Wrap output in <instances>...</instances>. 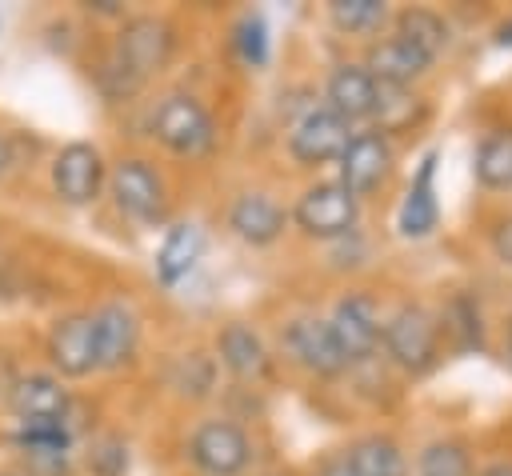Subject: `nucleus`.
<instances>
[{"label":"nucleus","mask_w":512,"mask_h":476,"mask_svg":"<svg viewBox=\"0 0 512 476\" xmlns=\"http://www.w3.org/2000/svg\"><path fill=\"white\" fill-rule=\"evenodd\" d=\"M352 476H408V464H404V452L392 436H360L348 452H344Z\"/></svg>","instance_id":"23"},{"label":"nucleus","mask_w":512,"mask_h":476,"mask_svg":"<svg viewBox=\"0 0 512 476\" xmlns=\"http://www.w3.org/2000/svg\"><path fill=\"white\" fill-rule=\"evenodd\" d=\"M396 168V152H392V140L380 136V132H352V140L344 144L340 160H336V180L356 196H372Z\"/></svg>","instance_id":"13"},{"label":"nucleus","mask_w":512,"mask_h":476,"mask_svg":"<svg viewBox=\"0 0 512 476\" xmlns=\"http://www.w3.org/2000/svg\"><path fill=\"white\" fill-rule=\"evenodd\" d=\"M324 320H328V328H332V340H336L344 364H360V360L376 356L384 320H380V308H376V300H372L368 292H348V296H340Z\"/></svg>","instance_id":"10"},{"label":"nucleus","mask_w":512,"mask_h":476,"mask_svg":"<svg viewBox=\"0 0 512 476\" xmlns=\"http://www.w3.org/2000/svg\"><path fill=\"white\" fill-rule=\"evenodd\" d=\"M0 476H24L20 468H0Z\"/></svg>","instance_id":"35"},{"label":"nucleus","mask_w":512,"mask_h":476,"mask_svg":"<svg viewBox=\"0 0 512 476\" xmlns=\"http://www.w3.org/2000/svg\"><path fill=\"white\" fill-rule=\"evenodd\" d=\"M12 172H16V144H12L8 132H0V184H4Z\"/></svg>","instance_id":"30"},{"label":"nucleus","mask_w":512,"mask_h":476,"mask_svg":"<svg viewBox=\"0 0 512 476\" xmlns=\"http://www.w3.org/2000/svg\"><path fill=\"white\" fill-rule=\"evenodd\" d=\"M360 220V200L340 184V180H316L308 184L296 204L288 208V224H296L308 240H344L356 232Z\"/></svg>","instance_id":"5"},{"label":"nucleus","mask_w":512,"mask_h":476,"mask_svg":"<svg viewBox=\"0 0 512 476\" xmlns=\"http://www.w3.org/2000/svg\"><path fill=\"white\" fill-rule=\"evenodd\" d=\"M352 140V124H344L336 112H328L324 104L304 108V116L288 128V156L300 168H320V164H336L344 144Z\"/></svg>","instance_id":"12"},{"label":"nucleus","mask_w":512,"mask_h":476,"mask_svg":"<svg viewBox=\"0 0 512 476\" xmlns=\"http://www.w3.org/2000/svg\"><path fill=\"white\" fill-rule=\"evenodd\" d=\"M88 464L96 468V476L104 472V464H112V468H108V476H124V472H128V448H124L116 436H104V440H96V444H92Z\"/></svg>","instance_id":"28"},{"label":"nucleus","mask_w":512,"mask_h":476,"mask_svg":"<svg viewBox=\"0 0 512 476\" xmlns=\"http://www.w3.org/2000/svg\"><path fill=\"white\" fill-rule=\"evenodd\" d=\"M228 232L248 248H268L288 232V208L272 192L248 188L228 204Z\"/></svg>","instance_id":"16"},{"label":"nucleus","mask_w":512,"mask_h":476,"mask_svg":"<svg viewBox=\"0 0 512 476\" xmlns=\"http://www.w3.org/2000/svg\"><path fill=\"white\" fill-rule=\"evenodd\" d=\"M188 464L200 476H240L252 464V440L248 432L228 416H208L188 432Z\"/></svg>","instance_id":"7"},{"label":"nucleus","mask_w":512,"mask_h":476,"mask_svg":"<svg viewBox=\"0 0 512 476\" xmlns=\"http://www.w3.org/2000/svg\"><path fill=\"white\" fill-rule=\"evenodd\" d=\"M440 332H444V324L424 304H400L384 320L380 344L396 368H404L408 376H424L440 360Z\"/></svg>","instance_id":"4"},{"label":"nucleus","mask_w":512,"mask_h":476,"mask_svg":"<svg viewBox=\"0 0 512 476\" xmlns=\"http://www.w3.org/2000/svg\"><path fill=\"white\" fill-rule=\"evenodd\" d=\"M436 160H440V152H424V160H420V168H416V176H412V184H408V192H404V200H400V212H396V232L404 236V240H424V236H432V228H436V220H440V204H436Z\"/></svg>","instance_id":"19"},{"label":"nucleus","mask_w":512,"mask_h":476,"mask_svg":"<svg viewBox=\"0 0 512 476\" xmlns=\"http://www.w3.org/2000/svg\"><path fill=\"white\" fill-rule=\"evenodd\" d=\"M508 360H512V320H508Z\"/></svg>","instance_id":"36"},{"label":"nucleus","mask_w":512,"mask_h":476,"mask_svg":"<svg viewBox=\"0 0 512 476\" xmlns=\"http://www.w3.org/2000/svg\"><path fill=\"white\" fill-rule=\"evenodd\" d=\"M496 44H504V48H512V16L496 24Z\"/></svg>","instance_id":"33"},{"label":"nucleus","mask_w":512,"mask_h":476,"mask_svg":"<svg viewBox=\"0 0 512 476\" xmlns=\"http://www.w3.org/2000/svg\"><path fill=\"white\" fill-rule=\"evenodd\" d=\"M176 52V24L160 12H136V16H124L120 28H116V40H112V60L136 76L140 84H148L156 72L168 68Z\"/></svg>","instance_id":"2"},{"label":"nucleus","mask_w":512,"mask_h":476,"mask_svg":"<svg viewBox=\"0 0 512 476\" xmlns=\"http://www.w3.org/2000/svg\"><path fill=\"white\" fill-rule=\"evenodd\" d=\"M472 176L488 192L512 188V128H492L472 148Z\"/></svg>","instance_id":"21"},{"label":"nucleus","mask_w":512,"mask_h":476,"mask_svg":"<svg viewBox=\"0 0 512 476\" xmlns=\"http://www.w3.org/2000/svg\"><path fill=\"white\" fill-rule=\"evenodd\" d=\"M316 476H352V468H348V460H344V452H340V456L324 460V464L316 468Z\"/></svg>","instance_id":"32"},{"label":"nucleus","mask_w":512,"mask_h":476,"mask_svg":"<svg viewBox=\"0 0 512 476\" xmlns=\"http://www.w3.org/2000/svg\"><path fill=\"white\" fill-rule=\"evenodd\" d=\"M492 256H496L504 268H512V216L496 220V228H492Z\"/></svg>","instance_id":"29"},{"label":"nucleus","mask_w":512,"mask_h":476,"mask_svg":"<svg viewBox=\"0 0 512 476\" xmlns=\"http://www.w3.org/2000/svg\"><path fill=\"white\" fill-rule=\"evenodd\" d=\"M108 196L116 212L140 228H156L168 220V184L148 156H120L108 164Z\"/></svg>","instance_id":"1"},{"label":"nucleus","mask_w":512,"mask_h":476,"mask_svg":"<svg viewBox=\"0 0 512 476\" xmlns=\"http://www.w3.org/2000/svg\"><path fill=\"white\" fill-rule=\"evenodd\" d=\"M8 412L16 424H44V420H68L72 416V388L52 376L48 368L40 372H24L12 380L8 396H4Z\"/></svg>","instance_id":"15"},{"label":"nucleus","mask_w":512,"mask_h":476,"mask_svg":"<svg viewBox=\"0 0 512 476\" xmlns=\"http://www.w3.org/2000/svg\"><path fill=\"white\" fill-rule=\"evenodd\" d=\"M52 196L68 208H92L108 184V160L92 140H68L48 164Z\"/></svg>","instance_id":"6"},{"label":"nucleus","mask_w":512,"mask_h":476,"mask_svg":"<svg viewBox=\"0 0 512 476\" xmlns=\"http://www.w3.org/2000/svg\"><path fill=\"white\" fill-rule=\"evenodd\" d=\"M216 360L240 384H268L272 372H276L272 348L264 344V336L248 320H228L216 332Z\"/></svg>","instance_id":"14"},{"label":"nucleus","mask_w":512,"mask_h":476,"mask_svg":"<svg viewBox=\"0 0 512 476\" xmlns=\"http://www.w3.org/2000/svg\"><path fill=\"white\" fill-rule=\"evenodd\" d=\"M392 20L384 0H332L328 4V24L340 36H372Z\"/></svg>","instance_id":"25"},{"label":"nucleus","mask_w":512,"mask_h":476,"mask_svg":"<svg viewBox=\"0 0 512 476\" xmlns=\"http://www.w3.org/2000/svg\"><path fill=\"white\" fill-rule=\"evenodd\" d=\"M48 372L68 380H84L96 372V344H92V316L88 312H60L44 332Z\"/></svg>","instance_id":"9"},{"label":"nucleus","mask_w":512,"mask_h":476,"mask_svg":"<svg viewBox=\"0 0 512 476\" xmlns=\"http://www.w3.org/2000/svg\"><path fill=\"white\" fill-rule=\"evenodd\" d=\"M92 344H96V372H120L140 352V312L128 300H104L92 312Z\"/></svg>","instance_id":"8"},{"label":"nucleus","mask_w":512,"mask_h":476,"mask_svg":"<svg viewBox=\"0 0 512 476\" xmlns=\"http://www.w3.org/2000/svg\"><path fill=\"white\" fill-rule=\"evenodd\" d=\"M84 8L96 12V16H108V20H124V16H128V8H124L120 0H88Z\"/></svg>","instance_id":"31"},{"label":"nucleus","mask_w":512,"mask_h":476,"mask_svg":"<svg viewBox=\"0 0 512 476\" xmlns=\"http://www.w3.org/2000/svg\"><path fill=\"white\" fill-rule=\"evenodd\" d=\"M232 44L240 52V60L248 68H264L268 64V52H272V36H268V24L260 12H244L232 28Z\"/></svg>","instance_id":"26"},{"label":"nucleus","mask_w":512,"mask_h":476,"mask_svg":"<svg viewBox=\"0 0 512 476\" xmlns=\"http://www.w3.org/2000/svg\"><path fill=\"white\" fill-rule=\"evenodd\" d=\"M420 476H472L468 448L460 440H432L420 452Z\"/></svg>","instance_id":"27"},{"label":"nucleus","mask_w":512,"mask_h":476,"mask_svg":"<svg viewBox=\"0 0 512 476\" xmlns=\"http://www.w3.org/2000/svg\"><path fill=\"white\" fill-rule=\"evenodd\" d=\"M376 80L368 76L364 64H336L324 80V108L336 112L344 124H360V120H372V108H376Z\"/></svg>","instance_id":"18"},{"label":"nucleus","mask_w":512,"mask_h":476,"mask_svg":"<svg viewBox=\"0 0 512 476\" xmlns=\"http://www.w3.org/2000/svg\"><path fill=\"white\" fill-rule=\"evenodd\" d=\"M480 476H512V464H508V460H500V464H488Z\"/></svg>","instance_id":"34"},{"label":"nucleus","mask_w":512,"mask_h":476,"mask_svg":"<svg viewBox=\"0 0 512 476\" xmlns=\"http://www.w3.org/2000/svg\"><path fill=\"white\" fill-rule=\"evenodd\" d=\"M204 248H208V236H204L200 220H176L156 248V280L164 288H176L184 276H192Z\"/></svg>","instance_id":"20"},{"label":"nucleus","mask_w":512,"mask_h":476,"mask_svg":"<svg viewBox=\"0 0 512 476\" xmlns=\"http://www.w3.org/2000/svg\"><path fill=\"white\" fill-rule=\"evenodd\" d=\"M364 68L376 84H388V88H412L420 76H428L432 68V56H424L420 48H412L404 36L388 32L380 40L368 44L364 52Z\"/></svg>","instance_id":"17"},{"label":"nucleus","mask_w":512,"mask_h":476,"mask_svg":"<svg viewBox=\"0 0 512 476\" xmlns=\"http://www.w3.org/2000/svg\"><path fill=\"white\" fill-rule=\"evenodd\" d=\"M280 352L296 368H304L312 376H324V380L328 376H340L348 368L344 356H340V348H336V340H332L328 320L324 316H312V312L284 320V328H280Z\"/></svg>","instance_id":"11"},{"label":"nucleus","mask_w":512,"mask_h":476,"mask_svg":"<svg viewBox=\"0 0 512 476\" xmlns=\"http://www.w3.org/2000/svg\"><path fill=\"white\" fill-rule=\"evenodd\" d=\"M372 120L380 136H396V132H408L412 124L424 120V100L412 96V88H388L380 84L376 88V108H372Z\"/></svg>","instance_id":"24"},{"label":"nucleus","mask_w":512,"mask_h":476,"mask_svg":"<svg viewBox=\"0 0 512 476\" xmlns=\"http://www.w3.org/2000/svg\"><path fill=\"white\" fill-rule=\"evenodd\" d=\"M392 32L404 36L412 48H420L432 60L452 44V28H448V20L436 8H400L392 16Z\"/></svg>","instance_id":"22"},{"label":"nucleus","mask_w":512,"mask_h":476,"mask_svg":"<svg viewBox=\"0 0 512 476\" xmlns=\"http://www.w3.org/2000/svg\"><path fill=\"white\" fill-rule=\"evenodd\" d=\"M152 136L164 152H172L180 160H196V156L212 152L216 120L196 92H168L152 108Z\"/></svg>","instance_id":"3"}]
</instances>
